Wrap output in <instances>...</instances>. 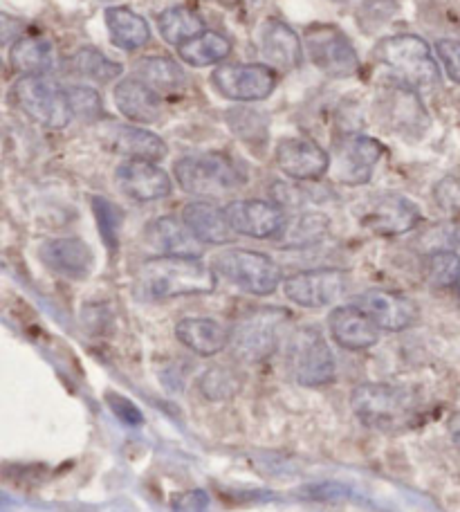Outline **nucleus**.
<instances>
[{
	"label": "nucleus",
	"instance_id": "39",
	"mask_svg": "<svg viewBox=\"0 0 460 512\" xmlns=\"http://www.w3.org/2000/svg\"><path fill=\"white\" fill-rule=\"evenodd\" d=\"M173 512H209V495L205 490H187L173 499Z\"/></svg>",
	"mask_w": 460,
	"mask_h": 512
},
{
	"label": "nucleus",
	"instance_id": "5",
	"mask_svg": "<svg viewBox=\"0 0 460 512\" xmlns=\"http://www.w3.org/2000/svg\"><path fill=\"white\" fill-rule=\"evenodd\" d=\"M288 369L301 387H328L337 378L333 351L317 328H301L288 342Z\"/></svg>",
	"mask_w": 460,
	"mask_h": 512
},
{
	"label": "nucleus",
	"instance_id": "1",
	"mask_svg": "<svg viewBox=\"0 0 460 512\" xmlns=\"http://www.w3.org/2000/svg\"><path fill=\"white\" fill-rule=\"evenodd\" d=\"M218 274L198 256H155L142 263L135 279L140 299L164 301L216 290Z\"/></svg>",
	"mask_w": 460,
	"mask_h": 512
},
{
	"label": "nucleus",
	"instance_id": "36",
	"mask_svg": "<svg viewBox=\"0 0 460 512\" xmlns=\"http://www.w3.org/2000/svg\"><path fill=\"white\" fill-rule=\"evenodd\" d=\"M68 99L72 106V115L84 122H95L104 115V106H101V97L95 88L88 86H75L68 90Z\"/></svg>",
	"mask_w": 460,
	"mask_h": 512
},
{
	"label": "nucleus",
	"instance_id": "22",
	"mask_svg": "<svg viewBox=\"0 0 460 512\" xmlns=\"http://www.w3.org/2000/svg\"><path fill=\"white\" fill-rule=\"evenodd\" d=\"M115 106L126 120L153 124L162 113V97L137 77L122 79L115 88Z\"/></svg>",
	"mask_w": 460,
	"mask_h": 512
},
{
	"label": "nucleus",
	"instance_id": "17",
	"mask_svg": "<svg viewBox=\"0 0 460 512\" xmlns=\"http://www.w3.org/2000/svg\"><path fill=\"white\" fill-rule=\"evenodd\" d=\"M420 209L409 198L386 194L373 200L362 216V223L382 236H400L418 225Z\"/></svg>",
	"mask_w": 460,
	"mask_h": 512
},
{
	"label": "nucleus",
	"instance_id": "26",
	"mask_svg": "<svg viewBox=\"0 0 460 512\" xmlns=\"http://www.w3.org/2000/svg\"><path fill=\"white\" fill-rule=\"evenodd\" d=\"M106 25L110 39L124 52H135L144 48L151 39L149 23L142 16H137L133 9L126 7H110L106 9Z\"/></svg>",
	"mask_w": 460,
	"mask_h": 512
},
{
	"label": "nucleus",
	"instance_id": "14",
	"mask_svg": "<svg viewBox=\"0 0 460 512\" xmlns=\"http://www.w3.org/2000/svg\"><path fill=\"white\" fill-rule=\"evenodd\" d=\"M274 158L292 180H317L330 169V155L308 137H285L276 146Z\"/></svg>",
	"mask_w": 460,
	"mask_h": 512
},
{
	"label": "nucleus",
	"instance_id": "23",
	"mask_svg": "<svg viewBox=\"0 0 460 512\" xmlns=\"http://www.w3.org/2000/svg\"><path fill=\"white\" fill-rule=\"evenodd\" d=\"M261 52L270 66L279 70H294L303 63V45L292 27L270 18L261 30Z\"/></svg>",
	"mask_w": 460,
	"mask_h": 512
},
{
	"label": "nucleus",
	"instance_id": "35",
	"mask_svg": "<svg viewBox=\"0 0 460 512\" xmlns=\"http://www.w3.org/2000/svg\"><path fill=\"white\" fill-rule=\"evenodd\" d=\"M92 209H95V218L99 223V232L104 236L106 245L110 248L117 250V243H119V232H122V209H119L115 203H110V200L95 196L92 198Z\"/></svg>",
	"mask_w": 460,
	"mask_h": 512
},
{
	"label": "nucleus",
	"instance_id": "2",
	"mask_svg": "<svg viewBox=\"0 0 460 512\" xmlns=\"http://www.w3.org/2000/svg\"><path fill=\"white\" fill-rule=\"evenodd\" d=\"M351 407L362 425L380 429V432H395L416 420L418 402L413 391L404 387L360 384L351 393Z\"/></svg>",
	"mask_w": 460,
	"mask_h": 512
},
{
	"label": "nucleus",
	"instance_id": "18",
	"mask_svg": "<svg viewBox=\"0 0 460 512\" xmlns=\"http://www.w3.org/2000/svg\"><path fill=\"white\" fill-rule=\"evenodd\" d=\"M328 328L333 340L346 351H366L380 340V328L355 304L335 308L328 317Z\"/></svg>",
	"mask_w": 460,
	"mask_h": 512
},
{
	"label": "nucleus",
	"instance_id": "37",
	"mask_svg": "<svg viewBox=\"0 0 460 512\" xmlns=\"http://www.w3.org/2000/svg\"><path fill=\"white\" fill-rule=\"evenodd\" d=\"M106 402H108V407L113 409V414H115L119 420H122L124 425L137 427V425L144 423L142 411L137 409V405H133V400L119 396V393H115V391H108V393H106Z\"/></svg>",
	"mask_w": 460,
	"mask_h": 512
},
{
	"label": "nucleus",
	"instance_id": "20",
	"mask_svg": "<svg viewBox=\"0 0 460 512\" xmlns=\"http://www.w3.org/2000/svg\"><path fill=\"white\" fill-rule=\"evenodd\" d=\"M176 337L200 358L223 353L232 344V331L216 319L209 317H184L176 324Z\"/></svg>",
	"mask_w": 460,
	"mask_h": 512
},
{
	"label": "nucleus",
	"instance_id": "6",
	"mask_svg": "<svg viewBox=\"0 0 460 512\" xmlns=\"http://www.w3.org/2000/svg\"><path fill=\"white\" fill-rule=\"evenodd\" d=\"M211 268L216 270L218 277H223L241 290L259 297L272 295L283 279L281 268L268 254L243 248L220 252Z\"/></svg>",
	"mask_w": 460,
	"mask_h": 512
},
{
	"label": "nucleus",
	"instance_id": "3",
	"mask_svg": "<svg viewBox=\"0 0 460 512\" xmlns=\"http://www.w3.org/2000/svg\"><path fill=\"white\" fill-rule=\"evenodd\" d=\"M375 59L413 90H434L440 84L438 63L429 45L416 34L386 36L375 45Z\"/></svg>",
	"mask_w": 460,
	"mask_h": 512
},
{
	"label": "nucleus",
	"instance_id": "41",
	"mask_svg": "<svg viewBox=\"0 0 460 512\" xmlns=\"http://www.w3.org/2000/svg\"><path fill=\"white\" fill-rule=\"evenodd\" d=\"M335 3H346V0H335Z\"/></svg>",
	"mask_w": 460,
	"mask_h": 512
},
{
	"label": "nucleus",
	"instance_id": "16",
	"mask_svg": "<svg viewBox=\"0 0 460 512\" xmlns=\"http://www.w3.org/2000/svg\"><path fill=\"white\" fill-rule=\"evenodd\" d=\"M117 187L137 203L167 198L171 194V178L167 171L149 160H126L117 167Z\"/></svg>",
	"mask_w": 460,
	"mask_h": 512
},
{
	"label": "nucleus",
	"instance_id": "32",
	"mask_svg": "<svg viewBox=\"0 0 460 512\" xmlns=\"http://www.w3.org/2000/svg\"><path fill=\"white\" fill-rule=\"evenodd\" d=\"M241 376L227 367H209L198 380V389L209 402L232 400L241 391Z\"/></svg>",
	"mask_w": 460,
	"mask_h": 512
},
{
	"label": "nucleus",
	"instance_id": "33",
	"mask_svg": "<svg viewBox=\"0 0 460 512\" xmlns=\"http://www.w3.org/2000/svg\"><path fill=\"white\" fill-rule=\"evenodd\" d=\"M427 281L434 288H452L460 283V256L452 250H438L427 259Z\"/></svg>",
	"mask_w": 460,
	"mask_h": 512
},
{
	"label": "nucleus",
	"instance_id": "19",
	"mask_svg": "<svg viewBox=\"0 0 460 512\" xmlns=\"http://www.w3.org/2000/svg\"><path fill=\"white\" fill-rule=\"evenodd\" d=\"M39 259L45 268L70 279H84L92 270V250L81 239H52L39 248Z\"/></svg>",
	"mask_w": 460,
	"mask_h": 512
},
{
	"label": "nucleus",
	"instance_id": "25",
	"mask_svg": "<svg viewBox=\"0 0 460 512\" xmlns=\"http://www.w3.org/2000/svg\"><path fill=\"white\" fill-rule=\"evenodd\" d=\"M146 239L162 256H200V241L176 216H162L146 230Z\"/></svg>",
	"mask_w": 460,
	"mask_h": 512
},
{
	"label": "nucleus",
	"instance_id": "21",
	"mask_svg": "<svg viewBox=\"0 0 460 512\" xmlns=\"http://www.w3.org/2000/svg\"><path fill=\"white\" fill-rule=\"evenodd\" d=\"M182 221L202 245H225L234 241V230L229 225L225 209H218L207 200H193L182 209Z\"/></svg>",
	"mask_w": 460,
	"mask_h": 512
},
{
	"label": "nucleus",
	"instance_id": "4",
	"mask_svg": "<svg viewBox=\"0 0 460 512\" xmlns=\"http://www.w3.org/2000/svg\"><path fill=\"white\" fill-rule=\"evenodd\" d=\"M173 173L182 191L191 196L218 198L234 194L243 187V173L236 164L218 153L187 155L173 164Z\"/></svg>",
	"mask_w": 460,
	"mask_h": 512
},
{
	"label": "nucleus",
	"instance_id": "42",
	"mask_svg": "<svg viewBox=\"0 0 460 512\" xmlns=\"http://www.w3.org/2000/svg\"><path fill=\"white\" fill-rule=\"evenodd\" d=\"M458 402H460V389H458Z\"/></svg>",
	"mask_w": 460,
	"mask_h": 512
},
{
	"label": "nucleus",
	"instance_id": "34",
	"mask_svg": "<svg viewBox=\"0 0 460 512\" xmlns=\"http://www.w3.org/2000/svg\"><path fill=\"white\" fill-rule=\"evenodd\" d=\"M328 230V221L319 214H303L292 225L288 223L281 234L285 245H312L324 239Z\"/></svg>",
	"mask_w": 460,
	"mask_h": 512
},
{
	"label": "nucleus",
	"instance_id": "9",
	"mask_svg": "<svg viewBox=\"0 0 460 512\" xmlns=\"http://www.w3.org/2000/svg\"><path fill=\"white\" fill-rule=\"evenodd\" d=\"M306 52L315 66L330 77H351L360 70V57L348 36L333 25H317L306 32Z\"/></svg>",
	"mask_w": 460,
	"mask_h": 512
},
{
	"label": "nucleus",
	"instance_id": "7",
	"mask_svg": "<svg viewBox=\"0 0 460 512\" xmlns=\"http://www.w3.org/2000/svg\"><path fill=\"white\" fill-rule=\"evenodd\" d=\"M18 106L48 128H66L70 124L72 106L68 90H63L50 75H25L14 84Z\"/></svg>",
	"mask_w": 460,
	"mask_h": 512
},
{
	"label": "nucleus",
	"instance_id": "29",
	"mask_svg": "<svg viewBox=\"0 0 460 512\" xmlns=\"http://www.w3.org/2000/svg\"><path fill=\"white\" fill-rule=\"evenodd\" d=\"M12 66L25 75H45L54 66V48L41 36H27L12 48Z\"/></svg>",
	"mask_w": 460,
	"mask_h": 512
},
{
	"label": "nucleus",
	"instance_id": "24",
	"mask_svg": "<svg viewBox=\"0 0 460 512\" xmlns=\"http://www.w3.org/2000/svg\"><path fill=\"white\" fill-rule=\"evenodd\" d=\"M106 142L115 151L131 155V160L158 162L167 155V144L160 135L137 126H108Z\"/></svg>",
	"mask_w": 460,
	"mask_h": 512
},
{
	"label": "nucleus",
	"instance_id": "12",
	"mask_svg": "<svg viewBox=\"0 0 460 512\" xmlns=\"http://www.w3.org/2000/svg\"><path fill=\"white\" fill-rule=\"evenodd\" d=\"M225 216L236 234L250 239H279L288 227V216L268 200H234L225 207Z\"/></svg>",
	"mask_w": 460,
	"mask_h": 512
},
{
	"label": "nucleus",
	"instance_id": "28",
	"mask_svg": "<svg viewBox=\"0 0 460 512\" xmlns=\"http://www.w3.org/2000/svg\"><path fill=\"white\" fill-rule=\"evenodd\" d=\"M178 52L180 59L193 68L214 66L232 54V41L218 32H202L196 39L182 43Z\"/></svg>",
	"mask_w": 460,
	"mask_h": 512
},
{
	"label": "nucleus",
	"instance_id": "40",
	"mask_svg": "<svg viewBox=\"0 0 460 512\" xmlns=\"http://www.w3.org/2000/svg\"><path fill=\"white\" fill-rule=\"evenodd\" d=\"M449 434H452V441L460 450V411L452 420H449Z\"/></svg>",
	"mask_w": 460,
	"mask_h": 512
},
{
	"label": "nucleus",
	"instance_id": "30",
	"mask_svg": "<svg viewBox=\"0 0 460 512\" xmlns=\"http://www.w3.org/2000/svg\"><path fill=\"white\" fill-rule=\"evenodd\" d=\"M158 27L164 41L173 45L187 43L205 32V21L189 7H169L158 16Z\"/></svg>",
	"mask_w": 460,
	"mask_h": 512
},
{
	"label": "nucleus",
	"instance_id": "27",
	"mask_svg": "<svg viewBox=\"0 0 460 512\" xmlns=\"http://www.w3.org/2000/svg\"><path fill=\"white\" fill-rule=\"evenodd\" d=\"M135 77L151 86L158 95L178 93L184 86V72L176 61L169 57H146L135 63Z\"/></svg>",
	"mask_w": 460,
	"mask_h": 512
},
{
	"label": "nucleus",
	"instance_id": "38",
	"mask_svg": "<svg viewBox=\"0 0 460 512\" xmlns=\"http://www.w3.org/2000/svg\"><path fill=\"white\" fill-rule=\"evenodd\" d=\"M436 52L445 63L447 75L460 84V41H438Z\"/></svg>",
	"mask_w": 460,
	"mask_h": 512
},
{
	"label": "nucleus",
	"instance_id": "11",
	"mask_svg": "<svg viewBox=\"0 0 460 512\" xmlns=\"http://www.w3.org/2000/svg\"><path fill=\"white\" fill-rule=\"evenodd\" d=\"M348 288V274L335 268L306 270L285 279L283 292L301 308H324L335 304Z\"/></svg>",
	"mask_w": 460,
	"mask_h": 512
},
{
	"label": "nucleus",
	"instance_id": "8",
	"mask_svg": "<svg viewBox=\"0 0 460 512\" xmlns=\"http://www.w3.org/2000/svg\"><path fill=\"white\" fill-rule=\"evenodd\" d=\"M288 313L281 308H259L247 313L232 328V349L243 362H261L276 351Z\"/></svg>",
	"mask_w": 460,
	"mask_h": 512
},
{
	"label": "nucleus",
	"instance_id": "10",
	"mask_svg": "<svg viewBox=\"0 0 460 512\" xmlns=\"http://www.w3.org/2000/svg\"><path fill=\"white\" fill-rule=\"evenodd\" d=\"M211 84L232 102H261L274 93L276 75L270 66L261 63H238L216 68L211 72Z\"/></svg>",
	"mask_w": 460,
	"mask_h": 512
},
{
	"label": "nucleus",
	"instance_id": "13",
	"mask_svg": "<svg viewBox=\"0 0 460 512\" xmlns=\"http://www.w3.org/2000/svg\"><path fill=\"white\" fill-rule=\"evenodd\" d=\"M384 153V146L366 135H351L342 140L337 146L335 158V176L344 185H366L373 178V171L377 167Z\"/></svg>",
	"mask_w": 460,
	"mask_h": 512
},
{
	"label": "nucleus",
	"instance_id": "15",
	"mask_svg": "<svg viewBox=\"0 0 460 512\" xmlns=\"http://www.w3.org/2000/svg\"><path fill=\"white\" fill-rule=\"evenodd\" d=\"M357 308L373 319L380 331L398 333L409 328L418 317V306L409 297L391 290H366L357 297Z\"/></svg>",
	"mask_w": 460,
	"mask_h": 512
},
{
	"label": "nucleus",
	"instance_id": "31",
	"mask_svg": "<svg viewBox=\"0 0 460 512\" xmlns=\"http://www.w3.org/2000/svg\"><path fill=\"white\" fill-rule=\"evenodd\" d=\"M72 68H75L77 75L97 81V84H110V81H115L124 72L117 61H110L106 54H101L95 48L79 50L72 57Z\"/></svg>",
	"mask_w": 460,
	"mask_h": 512
}]
</instances>
